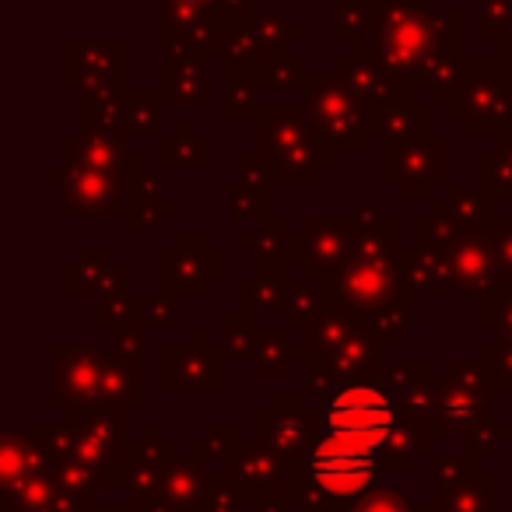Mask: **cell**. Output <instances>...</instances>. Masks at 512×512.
Here are the masks:
<instances>
[{
    "instance_id": "1",
    "label": "cell",
    "mask_w": 512,
    "mask_h": 512,
    "mask_svg": "<svg viewBox=\"0 0 512 512\" xmlns=\"http://www.w3.org/2000/svg\"><path fill=\"white\" fill-rule=\"evenodd\" d=\"M393 411L390 397L376 386H348L327 404V435L348 449L362 453H379L393 432Z\"/></svg>"
},
{
    "instance_id": "2",
    "label": "cell",
    "mask_w": 512,
    "mask_h": 512,
    "mask_svg": "<svg viewBox=\"0 0 512 512\" xmlns=\"http://www.w3.org/2000/svg\"><path fill=\"white\" fill-rule=\"evenodd\" d=\"M376 453H362V449H348L341 442L327 439L313 449L309 460V474H313L316 488L330 498H355L376 477Z\"/></svg>"
}]
</instances>
